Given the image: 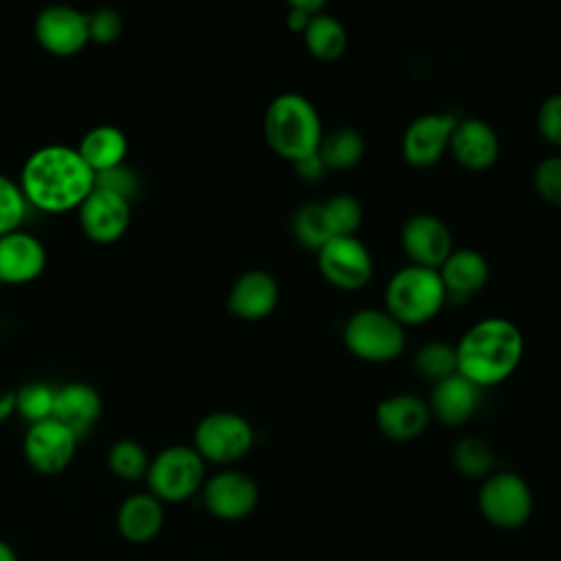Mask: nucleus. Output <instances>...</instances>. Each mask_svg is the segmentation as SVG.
<instances>
[{
	"mask_svg": "<svg viewBox=\"0 0 561 561\" xmlns=\"http://www.w3.org/2000/svg\"><path fill=\"white\" fill-rule=\"evenodd\" d=\"M254 443V430L237 412H210L193 432V447L204 462L230 465L241 460Z\"/></svg>",
	"mask_w": 561,
	"mask_h": 561,
	"instance_id": "nucleus-7",
	"label": "nucleus"
},
{
	"mask_svg": "<svg viewBox=\"0 0 561 561\" xmlns=\"http://www.w3.org/2000/svg\"><path fill=\"white\" fill-rule=\"evenodd\" d=\"M291 234L305 248L320 250L329 239H333V230L324 210V202H305L300 204L289 219Z\"/></svg>",
	"mask_w": 561,
	"mask_h": 561,
	"instance_id": "nucleus-27",
	"label": "nucleus"
},
{
	"mask_svg": "<svg viewBox=\"0 0 561 561\" xmlns=\"http://www.w3.org/2000/svg\"><path fill=\"white\" fill-rule=\"evenodd\" d=\"M55 392L50 383L44 381H31L24 383L15 392V412L28 421V425L53 419V408H55Z\"/></svg>",
	"mask_w": 561,
	"mask_h": 561,
	"instance_id": "nucleus-31",
	"label": "nucleus"
},
{
	"mask_svg": "<svg viewBox=\"0 0 561 561\" xmlns=\"http://www.w3.org/2000/svg\"><path fill=\"white\" fill-rule=\"evenodd\" d=\"M28 202L15 180L0 173V237L20 230Z\"/></svg>",
	"mask_w": 561,
	"mask_h": 561,
	"instance_id": "nucleus-33",
	"label": "nucleus"
},
{
	"mask_svg": "<svg viewBox=\"0 0 561 561\" xmlns=\"http://www.w3.org/2000/svg\"><path fill=\"white\" fill-rule=\"evenodd\" d=\"M401 245L414 265L438 270L451 254V232L447 224L432 213H416L401 226Z\"/></svg>",
	"mask_w": 561,
	"mask_h": 561,
	"instance_id": "nucleus-15",
	"label": "nucleus"
},
{
	"mask_svg": "<svg viewBox=\"0 0 561 561\" xmlns=\"http://www.w3.org/2000/svg\"><path fill=\"white\" fill-rule=\"evenodd\" d=\"M123 31V18L114 9H99L92 15H88V33L90 39L96 44H110L114 42Z\"/></svg>",
	"mask_w": 561,
	"mask_h": 561,
	"instance_id": "nucleus-36",
	"label": "nucleus"
},
{
	"mask_svg": "<svg viewBox=\"0 0 561 561\" xmlns=\"http://www.w3.org/2000/svg\"><path fill=\"white\" fill-rule=\"evenodd\" d=\"M77 210L83 234L94 243H112L121 239L131 217L127 197L99 186L92 188Z\"/></svg>",
	"mask_w": 561,
	"mask_h": 561,
	"instance_id": "nucleus-13",
	"label": "nucleus"
},
{
	"mask_svg": "<svg viewBox=\"0 0 561 561\" xmlns=\"http://www.w3.org/2000/svg\"><path fill=\"white\" fill-rule=\"evenodd\" d=\"M263 134L278 156L294 162L300 156L318 151L324 131L320 114L307 96L283 92L274 96L265 110Z\"/></svg>",
	"mask_w": 561,
	"mask_h": 561,
	"instance_id": "nucleus-3",
	"label": "nucleus"
},
{
	"mask_svg": "<svg viewBox=\"0 0 561 561\" xmlns=\"http://www.w3.org/2000/svg\"><path fill=\"white\" fill-rule=\"evenodd\" d=\"M482 401V388L460 373L434 383L430 394V414L443 425H460L473 416Z\"/></svg>",
	"mask_w": 561,
	"mask_h": 561,
	"instance_id": "nucleus-20",
	"label": "nucleus"
},
{
	"mask_svg": "<svg viewBox=\"0 0 561 561\" xmlns=\"http://www.w3.org/2000/svg\"><path fill=\"white\" fill-rule=\"evenodd\" d=\"M333 237H353L362 224V204L351 193H337L324 202Z\"/></svg>",
	"mask_w": 561,
	"mask_h": 561,
	"instance_id": "nucleus-32",
	"label": "nucleus"
},
{
	"mask_svg": "<svg viewBox=\"0 0 561 561\" xmlns=\"http://www.w3.org/2000/svg\"><path fill=\"white\" fill-rule=\"evenodd\" d=\"M318 156L327 169H348L364 156V136L355 127H335L322 134Z\"/></svg>",
	"mask_w": 561,
	"mask_h": 561,
	"instance_id": "nucleus-26",
	"label": "nucleus"
},
{
	"mask_svg": "<svg viewBox=\"0 0 561 561\" xmlns=\"http://www.w3.org/2000/svg\"><path fill=\"white\" fill-rule=\"evenodd\" d=\"M456 121L458 118L451 112L421 114L410 121L401 138V153L405 162L412 167L434 164L445 149H449V136Z\"/></svg>",
	"mask_w": 561,
	"mask_h": 561,
	"instance_id": "nucleus-14",
	"label": "nucleus"
},
{
	"mask_svg": "<svg viewBox=\"0 0 561 561\" xmlns=\"http://www.w3.org/2000/svg\"><path fill=\"white\" fill-rule=\"evenodd\" d=\"M278 283L265 270L243 272L228 291V309L243 320H263L278 305Z\"/></svg>",
	"mask_w": 561,
	"mask_h": 561,
	"instance_id": "nucleus-19",
	"label": "nucleus"
},
{
	"mask_svg": "<svg viewBox=\"0 0 561 561\" xmlns=\"http://www.w3.org/2000/svg\"><path fill=\"white\" fill-rule=\"evenodd\" d=\"M35 37L50 55H77L90 42L88 15L68 4L46 7L35 18Z\"/></svg>",
	"mask_w": 561,
	"mask_h": 561,
	"instance_id": "nucleus-12",
	"label": "nucleus"
},
{
	"mask_svg": "<svg viewBox=\"0 0 561 561\" xmlns=\"http://www.w3.org/2000/svg\"><path fill=\"white\" fill-rule=\"evenodd\" d=\"M291 164H294L296 173H298L302 180H307V182L320 180L322 173L327 171V167H324L322 158L318 156V151H311V153H307V156H300V158H296Z\"/></svg>",
	"mask_w": 561,
	"mask_h": 561,
	"instance_id": "nucleus-39",
	"label": "nucleus"
},
{
	"mask_svg": "<svg viewBox=\"0 0 561 561\" xmlns=\"http://www.w3.org/2000/svg\"><path fill=\"white\" fill-rule=\"evenodd\" d=\"M430 405L425 399L399 392L379 401L375 410L377 427L392 440H412L425 432L430 423Z\"/></svg>",
	"mask_w": 561,
	"mask_h": 561,
	"instance_id": "nucleus-18",
	"label": "nucleus"
},
{
	"mask_svg": "<svg viewBox=\"0 0 561 561\" xmlns=\"http://www.w3.org/2000/svg\"><path fill=\"white\" fill-rule=\"evenodd\" d=\"M320 11H324V2L322 0H294L287 4V26L291 31H305L309 20L313 15H318Z\"/></svg>",
	"mask_w": 561,
	"mask_h": 561,
	"instance_id": "nucleus-38",
	"label": "nucleus"
},
{
	"mask_svg": "<svg viewBox=\"0 0 561 561\" xmlns=\"http://www.w3.org/2000/svg\"><path fill=\"white\" fill-rule=\"evenodd\" d=\"M94 186L112 191V193H118V195L129 199L134 195V191H136V178H134V173L127 167L121 164L116 169L96 173L94 175Z\"/></svg>",
	"mask_w": 561,
	"mask_h": 561,
	"instance_id": "nucleus-37",
	"label": "nucleus"
},
{
	"mask_svg": "<svg viewBox=\"0 0 561 561\" xmlns=\"http://www.w3.org/2000/svg\"><path fill=\"white\" fill-rule=\"evenodd\" d=\"M447 298H469L480 291L489 280V261L473 248L451 250V254L438 265Z\"/></svg>",
	"mask_w": 561,
	"mask_h": 561,
	"instance_id": "nucleus-22",
	"label": "nucleus"
},
{
	"mask_svg": "<svg viewBox=\"0 0 561 561\" xmlns=\"http://www.w3.org/2000/svg\"><path fill=\"white\" fill-rule=\"evenodd\" d=\"M414 368L419 375H423L425 379H432L434 383L458 373L456 346L440 340L421 344L414 353Z\"/></svg>",
	"mask_w": 561,
	"mask_h": 561,
	"instance_id": "nucleus-29",
	"label": "nucleus"
},
{
	"mask_svg": "<svg viewBox=\"0 0 561 561\" xmlns=\"http://www.w3.org/2000/svg\"><path fill=\"white\" fill-rule=\"evenodd\" d=\"M99 414H101V397L92 386L72 381L57 388L53 419L64 423L79 440L94 427Z\"/></svg>",
	"mask_w": 561,
	"mask_h": 561,
	"instance_id": "nucleus-23",
	"label": "nucleus"
},
{
	"mask_svg": "<svg viewBox=\"0 0 561 561\" xmlns=\"http://www.w3.org/2000/svg\"><path fill=\"white\" fill-rule=\"evenodd\" d=\"M202 500L213 517L221 522H239L256 508L259 486L248 473L224 469L204 482Z\"/></svg>",
	"mask_w": 561,
	"mask_h": 561,
	"instance_id": "nucleus-11",
	"label": "nucleus"
},
{
	"mask_svg": "<svg viewBox=\"0 0 561 561\" xmlns=\"http://www.w3.org/2000/svg\"><path fill=\"white\" fill-rule=\"evenodd\" d=\"M164 524V506L149 491L127 495L116 511V530L129 543L153 541Z\"/></svg>",
	"mask_w": 561,
	"mask_h": 561,
	"instance_id": "nucleus-21",
	"label": "nucleus"
},
{
	"mask_svg": "<svg viewBox=\"0 0 561 561\" xmlns=\"http://www.w3.org/2000/svg\"><path fill=\"white\" fill-rule=\"evenodd\" d=\"M537 193L552 206L561 208V156H546L533 171Z\"/></svg>",
	"mask_w": 561,
	"mask_h": 561,
	"instance_id": "nucleus-34",
	"label": "nucleus"
},
{
	"mask_svg": "<svg viewBox=\"0 0 561 561\" xmlns=\"http://www.w3.org/2000/svg\"><path fill=\"white\" fill-rule=\"evenodd\" d=\"M458 373L480 388L504 381L519 366L524 337L508 318L491 316L465 331L456 344Z\"/></svg>",
	"mask_w": 561,
	"mask_h": 561,
	"instance_id": "nucleus-2",
	"label": "nucleus"
},
{
	"mask_svg": "<svg viewBox=\"0 0 561 561\" xmlns=\"http://www.w3.org/2000/svg\"><path fill=\"white\" fill-rule=\"evenodd\" d=\"M322 276L340 289H359L373 276V256L362 239L333 237L318 250Z\"/></svg>",
	"mask_w": 561,
	"mask_h": 561,
	"instance_id": "nucleus-10",
	"label": "nucleus"
},
{
	"mask_svg": "<svg viewBox=\"0 0 561 561\" xmlns=\"http://www.w3.org/2000/svg\"><path fill=\"white\" fill-rule=\"evenodd\" d=\"M0 561H20L13 546L7 543L4 539H0Z\"/></svg>",
	"mask_w": 561,
	"mask_h": 561,
	"instance_id": "nucleus-41",
	"label": "nucleus"
},
{
	"mask_svg": "<svg viewBox=\"0 0 561 561\" xmlns=\"http://www.w3.org/2000/svg\"><path fill=\"white\" fill-rule=\"evenodd\" d=\"M79 438L57 419L28 425L24 434V458L28 467L42 476L61 473L75 458Z\"/></svg>",
	"mask_w": 561,
	"mask_h": 561,
	"instance_id": "nucleus-9",
	"label": "nucleus"
},
{
	"mask_svg": "<svg viewBox=\"0 0 561 561\" xmlns=\"http://www.w3.org/2000/svg\"><path fill=\"white\" fill-rule=\"evenodd\" d=\"M107 467L118 480L136 482L147 476L149 456L140 443L131 438H121L107 451Z\"/></svg>",
	"mask_w": 561,
	"mask_h": 561,
	"instance_id": "nucleus-30",
	"label": "nucleus"
},
{
	"mask_svg": "<svg viewBox=\"0 0 561 561\" xmlns=\"http://www.w3.org/2000/svg\"><path fill=\"white\" fill-rule=\"evenodd\" d=\"M478 506L486 522L497 528H519L533 513V493L526 480L513 471H497L484 478Z\"/></svg>",
	"mask_w": 561,
	"mask_h": 561,
	"instance_id": "nucleus-8",
	"label": "nucleus"
},
{
	"mask_svg": "<svg viewBox=\"0 0 561 561\" xmlns=\"http://www.w3.org/2000/svg\"><path fill=\"white\" fill-rule=\"evenodd\" d=\"M13 412H15V392L9 390V392L0 394V423L7 421Z\"/></svg>",
	"mask_w": 561,
	"mask_h": 561,
	"instance_id": "nucleus-40",
	"label": "nucleus"
},
{
	"mask_svg": "<svg viewBox=\"0 0 561 561\" xmlns=\"http://www.w3.org/2000/svg\"><path fill=\"white\" fill-rule=\"evenodd\" d=\"M302 37L309 53L327 61L337 59L346 50V42H348L344 24L327 11H320L309 20L307 28L302 31Z\"/></svg>",
	"mask_w": 561,
	"mask_h": 561,
	"instance_id": "nucleus-25",
	"label": "nucleus"
},
{
	"mask_svg": "<svg viewBox=\"0 0 561 561\" xmlns=\"http://www.w3.org/2000/svg\"><path fill=\"white\" fill-rule=\"evenodd\" d=\"M449 151L458 164L471 171H482L497 160L500 136L484 118H458L449 136Z\"/></svg>",
	"mask_w": 561,
	"mask_h": 561,
	"instance_id": "nucleus-16",
	"label": "nucleus"
},
{
	"mask_svg": "<svg viewBox=\"0 0 561 561\" xmlns=\"http://www.w3.org/2000/svg\"><path fill=\"white\" fill-rule=\"evenodd\" d=\"M454 465L467 478H489L493 473L495 454L491 445L480 436H465L454 447Z\"/></svg>",
	"mask_w": 561,
	"mask_h": 561,
	"instance_id": "nucleus-28",
	"label": "nucleus"
},
{
	"mask_svg": "<svg viewBox=\"0 0 561 561\" xmlns=\"http://www.w3.org/2000/svg\"><path fill=\"white\" fill-rule=\"evenodd\" d=\"M20 188L42 213H66L79 208L94 188V171L77 149L68 145H46L35 149L20 173Z\"/></svg>",
	"mask_w": 561,
	"mask_h": 561,
	"instance_id": "nucleus-1",
	"label": "nucleus"
},
{
	"mask_svg": "<svg viewBox=\"0 0 561 561\" xmlns=\"http://www.w3.org/2000/svg\"><path fill=\"white\" fill-rule=\"evenodd\" d=\"M537 127L539 134L561 147V92L546 96L537 110Z\"/></svg>",
	"mask_w": 561,
	"mask_h": 561,
	"instance_id": "nucleus-35",
	"label": "nucleus"
},
{
	"mask_svg": "<svg viewBox=\"0 0 561 561\" xmlns=\"http://www.w3.org/2000/svg\"><path fill=\"white\" fill-rule=\"evenodd\" d=\"M206 462L188 445L164 447L158 456L149 460L147 469V491L162 504H175L193 497L204 486Z\"/></svg>",
	"mask_w": 561,
	"mask_h": 561,
	"instance_id": "nucleus-5",
	"label": "nucleus"
},
{
	"mask_svg": "<svg viewBox=\"0 0 561 561\" xmlns=\"http://www.w3.org/2000/svg\"><path fill=\"white\" fill-rule=\"evenodd\" d=\"M346 348L366 362H390L405 346V331L386 309H357L344 324Z\"/></svg>",
	"mask_w": 561,
	"mask_h": 561,
	"instance_id": "nucleus-6",
	"label": "nucleus"
},
{
	"mask_svg": "<svg viewBox=\"0 0 561 561\" xmlns=\"http://www.w3.org/2000/svg\"><path fill=\"white\" fill-rule=\"evenodd\" d=\"M77 151L96 175L123 164L127 156V136L114 125H96L81 138Z\"/></svg>",
	"mask_w": 561,
	"mask_h": 561,
	"instance_id": "nucleus-24",
	"label": "nucleus"
},
{
	"mask_svg": "<svg viewBox=\"0 0 561 561\" xmlns=\"http://www.w3.org/2000/svg\"><path fill=\"white\" fill-rule=\"evenodd\" d=\"M46 267L44 243L24 230L0 237V283L24 285L35 280Z\"/></svg>",
	"mask_w": 561,
	"mask_h": 561,
	"instance_id": "nucleus-17",
	"label": "nucleus"
},
{
	"mask_svg": "<svg viewBox=\"0 0 561 561\" xmlns=\"http://www.w3.org/2000/svg\"><path fill=\"white\" fill-rule=\"evenodd\" d=\"M386 311L401 324H423L432 320L447 300L438 270L405 265L386 285Z\"/></svg>",
	"mask_w": 561,
	"mask_h": 561,
	"instance_id": "nucleus-4",
	"label": "nucleus"
}]
</instances>
